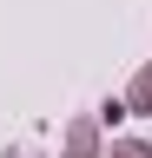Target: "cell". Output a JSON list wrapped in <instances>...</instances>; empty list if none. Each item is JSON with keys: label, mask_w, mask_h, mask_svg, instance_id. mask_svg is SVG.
Returning <instances> with one entry per match:
<instances>
[{"label": "cell", "mask_w": 152, "mask_h": 158, "mask_svg": "<svg viewBox=\"0 0 152 158\" xmlns=\"http://www.w3.org/2000/svg\"><path fill=\"white\" fill-rule=\"evenodd\" d=\"M60 152H66V158H99V152H106L99 118H73V125H66V138H60Z\"/></svg>", "instance_id": "6da1fadb"}, {"label": "cell", "mask_w": 152, "mask_h": 158, "mask_svg": "<svg viewBox=\"0 0 152 158\" xmlns=\"http://www.w3.org/2000/svg\"><path fill=\"white\" fill-rule=\"evenodd\" d=\"M126 112H132V118H152V66L132 73V86H126Z\"/></svg>", "instance_id": "7a4b0ae2"}, {"label": "cell", "mask_w": 152, "mask_h": 158, "mask_svg": "<svg viewBox=\"0 0 152 158\" xmlns=\"http://www.w3.org/2000/svg\"><path fill=\"white\" fill-rule=\"evenodd\" d=\"M112 158H152V138H112Z\"/></svg>", "instance_id": "3957f363"}, {"label": "cell", "mask_w": 152, "mask_h": 158, "mask_svg": "<svg viewBox=\"0 0 152 158\" xmlns=\"http://www.w3.org/2000/svg\"><path fill=\"white\" fill-rule=\"evenodd\" d=\"M119 118H132V112H126V99H106V106H99V125H119Z\"/></svg>", "instance_id": "277c9868"}, {"label": "cell", "mask_w": 152, "mask_h": 158, "mask_svg": "<svg viewBox=\"0 0 152 158\" xmlns=\"http://www.w3.org/2000/svg\"><path fill=\"white\" fill-rule=\"evenodd\" d=\"M7 158H40V152H7Z\"/></svg>", "instance_id": "5b68a950"}]
</instances>
